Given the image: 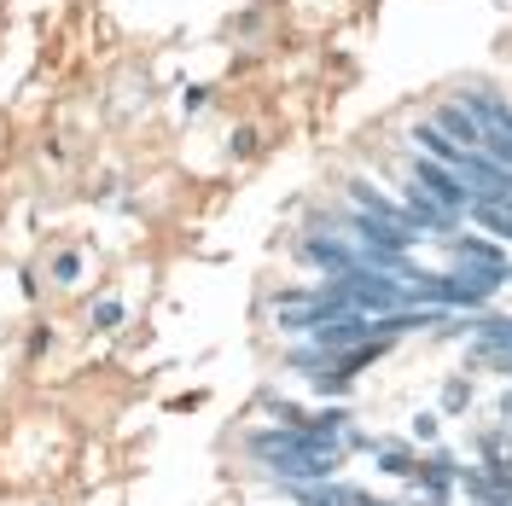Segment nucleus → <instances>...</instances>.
Here are the masks:
<instances>
[{
    "label": "nucleus",
    "mask_w": 512,
    "mask_h": 506,
    "mask_svg": "<svg viewBox=\"0 0 512 506\" xmlns=\"http://www.w3.org/2000/svg\"><path fill=\"white\" fill-rule=\"evenodd\" d=\"M414 181L437 204H443L448 216H460V210H472V187L460 181V169H448V163H437V158H414Z\"/></svg>",
    "instance_id": "f257e3e1"
},
{
    "label": "nucleus",
    "mask_w": 512,
    "mask_h": 506,
    "mask_svg": "<svg viewBox=\"0 0 512 506\" xmlns=\"http://www.w3.org/2000/svg\"><path fill=\"white\" fill-rule=\"evenodd\" d=\"M431 123L443 128L448 140H460L466 152H478V146H483V123L472 117V105H466V99H460V105H437V117H431Z\"/></svg>",
    "instance_id": "f03ea898"
},
{
    "label": "nucleus",
    "mask_w": 512,
    "mask_h": 506,
    "mask_svg": "<svg viewBox=\"0 0 512 506\" xmlns=\"http://www.w3.org/2000/svg\"><path fill=\"white\" fill-rule=\"evenodd\" d=\"M414 140H419V146H425V152H431L437 163H448V169L466 158V146H460V140H448V134H443L437 123H414Z\"/></svg>",
    "instance_id": "7ed1b4c3"
},
{
    "label": "nucleus",
    "mask_w": 512,
    "mask_h": 506,
    "mask_svg": "<svg viewBox=\"0 0 512 506\" xmlns=\"http://www.w3.org/2000/svg\"><path fill=\"white\" fill-rule=\"evenodd\" d=\"M379 466L390 477H414L419 472V460H414V448L408 443H379Z\"/></svg>",
    "instance_id": "20e7f679"
},
{
    "label": "nucleus",
    "mask_w": 512,
    "mask_h": 506,
    "mask_svg": "<svg viewBox=\"0 0 512 506\" xmlns=\"http://www.w3.org/2000/svg\"><path fill=\"white\" fill-rule=\"evenodd\" d=\"M123 320V303H99L94 309V326H117Z\"/></svg>",
    "instance_id": "39448f33"
},
{
    "label": "nucleus",
    "mask_w": 512,
    "mask_h": 506,
    "mask_svg": "<svg viewBox=\"0 0 512 506\" xmlns=\"http://www.w3.org/2000/svg\"><path fill=\"white\" fill-rule=\"evenodd\" d=\"M448 408H454V413L466 408V379H454V384H448Z\"/></svg>",
    "instance_id": "423d86ee"
}]
</instances>
